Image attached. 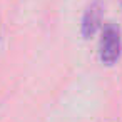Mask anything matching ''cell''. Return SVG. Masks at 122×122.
<instances>
[{"instance_id": "7a4b0ae2", "label": "cell", "mask_w": 122, "mask_h": 122, "mask_svg": "<svg viewBox=\"0 0 122 122\" xmlns=\"http://www.w3.org/2000/svg\"><path fill=\"white\" fill-rule=\"evenodd\" d=\"M102 15H104L102 0H92L87 5V9L82 15V22H80V35L85 40L92 39L97 34V30L102 25Z\"/></svg>"}, {"instance_id": "6da1fadb", "label": "cell", "mask_w": 122, "mask_h": 122, "mask_svg": "<svg viewBox=\"0 0 122 122\" xmlns=\"http://www.w3.org/2000/svg\"><path fill=\"white\" fill-rule=\"evenodd\" d=\"M122 55V34L120 29L109 22L102 27L99 39V59L104 65H114Z\"/></svg>"}]
</instances>
